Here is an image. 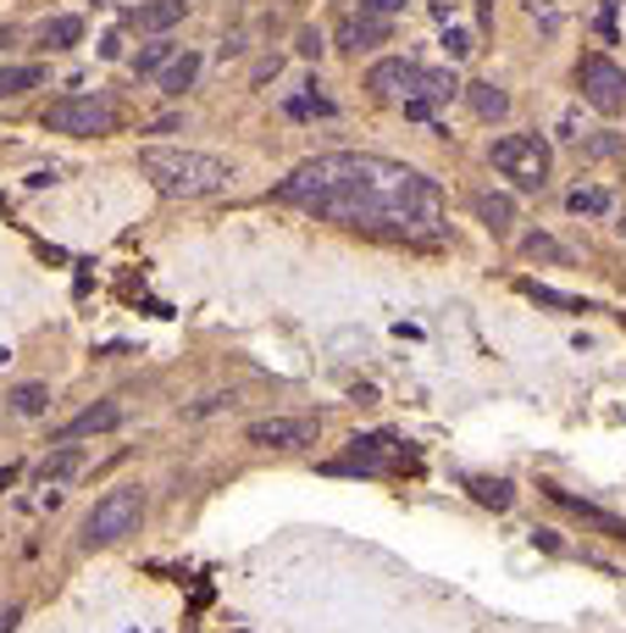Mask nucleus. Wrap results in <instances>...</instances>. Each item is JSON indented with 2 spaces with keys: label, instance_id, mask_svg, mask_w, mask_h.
<instances>
[{
  "label": "nucleus",
  "instance_id": "1",
  "mask_svg": "<svg viewBox=\"0 0 626 633\" xmlns=\"http://www.w3.org/2000/svg\"><path fill=\"white\" fill-rule=\"evenodd\" d=\"M272 195L338 228H361V234H383L405 245L444 239V189L427 173L388 156H366V151L311 156Z\"/></svg>",
  "mask_w": 626,
  "mask_h": 633
},
{
  "label": "nucleus",
  "instance_id": "2",
  "mask_svg": "<svg viewBox=\"0 0 626 633\" xmlns=\"http://www.w3.org/2000/svg\"><path fill=\"white\" fill-rule=\"evenodd\" d=\"M366 90L377 101H399L405 117H427L432 106L455 101L460 95V79L444 73V68H421V62H405V56H388L366 73Z\"/></svg>",
  "mask_w": 626,
  "mask_h": 633
},
{
  "label": "nucleus",
  "instance_id": "3",
  "mask_svg": "<svg viewBox=\"0 0 626 633\" xmlns=\"http://www.w3.org/2000/svg\"><path fill=\"white\" fill-rule=\"evenodd\" d=\"M139 173L161 189V195H173V200H200V195H217V189H228V162H217V156H206V151H178V145H150V151H139Z\"/></svg>",
  "mask_w": 626,
  "mask_h": 633
},
{
  "label": "nucleus",
  "instance_id": "4",
  "mask_svg": "<svg viewBox=\"0 0 626 633\" xmlns=\"http://www.w3.org/2000/svg\"><path fill=\"white\" fill-rule=\"evenodd\" d=\"M488 162L493 173H504L515 189H543L549 184V167H554V151L543 134H499L488 145Z\"/></svg>",
  "mask_w": 626,
  "mask_h": 633
},
{
  "label": "nucleus",
  "instance_id": "5",
  "mask_svg": "<svg viewBox=\"0 0 626 633\" xmlns=\"http://www.w3.org/2000/svg\"><path fill=\"white\" fill-rule=\"evenodd\" d=\"M139 517H145V489L123 484V489L101 495V500H95V511L84 517V550H101V544L128 539V533L139 528Z\"/></svg>",
  "mask_w": 626,
  "mask_h": 633
},
{
  "label": "nucleus",
  "instance_id": "6",
  "mask_svg": "<svg viewBox=\"0 0 626 633\" xmlns=\"http://www.w3.org/2000/svg\"><path fill=\"white\" fill-rule=\"evenodd\" d=\"M117 106L106 95H62L45 106V128L51 134H73V139H95V134H117Z\"/></svg>",
  "mask_w": 626,
  "mask_h": 633
},
{
  "label": "nucleus",
  "instance_id": "7",
  "mask_svg": "<svg viewBox=\"0 0 626 633\" xmlns=\"http://www.w3.org/2000/svg\"><path fill=\"white\" fill-rule=\"evenodd\" d=\"M576 90H582V101H587L593 112H604V117H620V112H626V73H620L609 56H598V51H587V56L576 62Z\"/></svg>",
  "mask_w": 626,
  "mask_h": 633
},
{
  "label": "nucleus",
  "instance_id": "8",
  "mask_svg": "<svg viewBox=\"0 0 626 633\" xmlns=\"http://www.w3.org/2000/svg\"><path fill=\"white\" fill-rule=\"evenodd\" d=\"M316 428H322L316 417H255L244 439L261 450H300V445H316Z\"/></svg>",
  "mask_w": 626,
  "mask_h": 633
},
{
  "label": "nucleus",
  "instance_id": "9",
  "mask_svg": "<svg viewBox=\"0 0 626 633\" xmlns=\"http://www.w3.org/2000/svg\"><path fill=\"white\" fill-rule=\"evenodd\" d=\"M112 428H123V406H117V401H101V406H84L73 423H62V428H56V445H79V439L112 434Z\"/></svg>",
  "mask_w": 626,
  "mask_h": 633
},
{
  "label": "nucleus",
  "instance_id": "10",
  "mask_svg": "<svg viewBox=\"0 0 626 633\" xmlns=\"http://www.w3.org/2000/svg\"><path fill=\"white\" fill-rule=\"evenodd\" d=\"M184 12H189V0H145V7H128L123 12V23L139 29V34H167V29L184 23Z\"/></svg>",
  "mask_w": 626,
  "mask_h": 633
},
{
  "label": "nucleus",
  "instance_id": "11",
  "mask_svg": "<svg viewBox=\"0 0 626 633\" xmlns=\"http://www.w3.org/2000/svg\"><path fill=\"white\" fill-rule=\"evenodd\" d=\"M543 495L560 506V511H571V517H582L587 528H598V533H615V539H626V522L620 517H609V511H598V506H587V500H576L571 489H560V484H543Z\"/></svg>",
  "mask_w": 626,
  "mask_h": 633
},
{
  "label": "nucleus",
  "instance_id": "12",
  "mask_svg": "<svg viewBox=\"0 0 626 633\" xmlns=\"http://www.w3.org/2000/svg\"><path fill=\"white\" fill-rule=\"evenodd\" d=\"M338 45H344V51H372V45H388V18H372V12L349 18V23L338 29Z\"/></svg>",
  "mask_w": 626,
  "mask_h": 633
},
{
  "label": "nucleus",
  "instance_id": "13",
  "mask_svg": "<svg viewBox=\"0 0 626 633\" xmlns=\"http://www.w3.org/2000/svg\"><path fill=\"white\" fill-rule=\"evenodd\" d=\"M471 206H477V222H482L493 239H504V234H510V222H515V200H510V195H499V189H482Z\"/></svg>",
  "mask_w": 626,
  "mask_h": 633
},
{
  "label": "nucleus",
  "instance_id": "14",
  "mask_svg": "<svg viewBox=\"0 0 626 633\" xmlns=\"http://www.w3.org/2000/svg\"><path fill=\"white\" fill-rule=\"evenodd\" d=\"M84 473V450L79 445H62V450H51L45 461H40V484L45 489H62V484H73Z\"/></svg>",
  "mask_w": 626,
  "mask_h": 633
},
{
  "label": "nucleus",
  "instance_id": "15",
  "mask_svg": "<svg viewBox=\"0 0 626 633\" xmlns=\"http://www.w3.org/2000/svg\"><path fill=\"white\" fill-rule=\"evenodd\" d=\"M195 79H200V51H184L161 68V95H184V90H195Z\"/></svg>",
  "mask_w": 626,
  "mask_h": 633
},
{
  "label": "nucleus",
  "instance_id": "16",
  "mask_svg": "<svg viewBox=\"0 0 626 633\" xmlns=\"http://www.w3.org/2000/svg\"><path fill=\"white\" fill-rule=\"evenodd\" d=\"M40 84H45V68H40V62L0 68V101H18V95H29V90H40Z\"/></svg>",
  "mask_w": 626,
  "mask_h": 633
},
{
  "label": "nucleus",
  "instance_id": "17",
  "mask_svg": "<svg viewBox=\"0 0 626 633\" xmlns=\"http://www.w3.org/2000/svg\"><path fill=\"white\" fill-rule=\"evenodd\" d=\"M466 101H471V112L488 117V123H499V117L510 112V95H504L499 84H466Z\"/></svg>",
  "mask_w": 626,
  "mask_h": 633
},
{
  "label": "nucleus",
  "instance_id": "18",
  "mask_svg": "<svg viewBox=\"0 0 626 633\" xmlns=\"http://www.w3.org/2000/svg\"><path fill=\"white\" fill-rule=\"evenodd\" d=\"M466 489H471L477 506H493V511H510V500H515V489H510L504 478H471Z\"/></svg>",
  "mask_w": 626,
  "mask_h": 633
},
{
  "label": "nucleus",
  "instance_id": "19",
  "mask_svg": "<svg viewBox=\"0 0 626 633\" xmlns=\"http://www.w3.org/2000/svg\"><path fill=\"white\" fill-rule=\"evenodd\" d=\"M40 40H45L51 51H73V45L84 40V23H79V18H51V23L40 29Z\"/></svg>",
  "mask_w": 626,
  "mask_h": 633
},
{
  "label": "nucleus",
  "instance_id": "20",
  "mask_svg": "<svg viewBox=\"0 0 626 633\" xmlns=\"http://www.w3.org/2000/svg\"><path fill=\"white\" fill-rule=\"evenodd\" d=\"M521 256H532V261H554V267L571 261V250H565L560 239H549V234H526V239H521Z\"/></svg>",
  "mask_w": 626,
  "mask_h": 633
},
{
  "label": "nucleus",
  "instance_id": "21",
  "mask_svg": "<svg viewBox=\"0 0 626 633\" xmlns=\"http://www.w3.org/2000/svg\"><path fill=\"white\" fill-rule=\"evenodd\" d=\"M7 401H12V412H23V417H40V412L51 406V390H45V384H18Z\"/></svg>",
  "mask_w": 626,
  "mask_h": 633
},
{
  "label": "nucleus",
  "instance_id": "22",
  "mask_svg": "<svg viewBox=\"0 0 626 633\" xmlns=\"http://www.w3.org/2000/svg\"><path fill=\"white\" fill-rule=\"evenodd\" d=\"M576 217H604L609 211V189H571V200H565Z\"/></svg>",
  "mask_w": 626,
  "mask_h": 633
},
{
  "label": "nucleus",
  "instance_id": "23",
  "mask_svg": "<svg viewBox=\"0 0 626 633\" xmlns=\"http://www.w3.org/2000/svg\"><path fill=\"white\" fill-rule=\"evenodd\" d=\"M538 305H554V311H587V300H576V294H560V289H543V283H521Z\"/></svg>",
  "mask_w": 626,
  "mask_h": 633
},
{
  "label": "nucleus",
  "instance_id": "24",
  "mask_svg": "<svg viewBox=\"0 0 626 633\" xmlns=\"http://www.w3.org/2000/svg\"><path fill=\"white\" fill-rule=\"evenodd\" d=\"M167 62H173V45H167V40H161V45H145V51H139V56H134V73H139V79H145V73H161V68H167Z\"/></svg>",
  "mask_w": 626,
  "mask_h": 633
},
{
  "label": "nucleus",
  "instance_id": "25",
  "mask_svg": "<svg viewBox=\"0 0 626 633\" xmlns=\"http://www.w3.org/2000/svg\"><path fill=\"white\" fill-rule=\"evenodd\" d=\"M444 45H449V56H471V51H477L466 29H449V34H444Z\"/></svg>",
  "mask_w": 626,
  "mask_h": 633
},
{
  "label": "nucleus",
  "instance_id": "26",
  "mask_svg": "<svg viewBox=\"0 0 626 633\" xmlns=\"http://www.w3.org/2000/svg\"><path fill=\"white\" fill-rule=\"evenodd\" d=\"M361 12H372V18H394V12H405V0H361Z\"/></svg>",
  "mask_w": 626,
  "mask_h": 633
},
{
  "label": "nucleus",
  "instance_id": "27",
  "mask_svg": "<svg viewBox=\"0 0 626 633\" xmlns=\"http://www.w3.org/2000/svg\"><path fill=\"white\" fill-rule=\"evenodd\" d=\"M300 56H322V34H316V29L300 34Z\"/></svg>",
  "mask_w": 626,
  "mask_h": 633
},
{
  "label": "nucleus",
  "instance_id": "28",
  "mask_svg": "<svg viewBox=\"0 0 626 633\" xmlns=\"http://www.w3.org/2000/svg\"><path fill=\"white\" fill-rule=\"evenodd\" d=\"M620 151H626L620 139H593V145H587V156H620Z\"/></svg>",
  "mask_w": 626,
  "mask_h": 633
},
{
  "label": "nucleus",
  "instance_id": "29",
  "mask_svg": "<svg viewBox=\"0 0 626 633\" xmlns=\"http://www.w3.org/2000/svg\"><path fill=\"white\" fill-rule=\"evenodd\" d=\"M23 622V605H0V633H12Z\"/></svg>",
  "mask_w": 626,
  "mask_h": 633
},
{
  "label": "nucleus",
  "instance_id": "30",
  "mask_svg": "<svg viewBox=\"0 0 626 633\" xmlns=\"http://www.w3.org/2000/svg\"><path fill=\"white\" fill-rule=\"evenodd\" d=\"M12 478H18V467H0V495L12 489Z\"/></svg>",
  "mask_w": 626,
  "mask_h": 633
},
{
  "label": "nucleus",
  "instance_id": "31",
  "mask_svg": "<svg viewBox=\"0 0 626 633\" xmlns=\"http://www.w3.org/2000/svg\"><path fill=\"white\" fill-rule=\"evenodd\" d=\"M604 7H626V0H604Z\"/></svg>",
  "mask_w": 626,
  "mask_h": 633
},
{
  "label": "nucleus",
  "instance_id": "32",
  "mask_svg": "<svg viewBox=\"0 0 626 633\" xmlns=\"http://www.w3.org/2000/svg\"><path fill=\"white\" fill-rule=\"evenodd\" d=\"M620 239H626V222H620Z\"/></svg>",
  "mask_w": 626,
  "mask_h": 633
},
{
  "label": "nucleus",
  "instance_id": "33",
  "mask_svg": "<svg viewBox=\"0 0 626 633\" xmlns=\"http://www.w3.org/2000/svg\"><path fill=\"white\" fill-rule=\"evenodd\" d=\"M239 633H244V627H239Z\"/></svg>",
  "mask_w": 626,
  "mask_h": 633
}]
</instances>
